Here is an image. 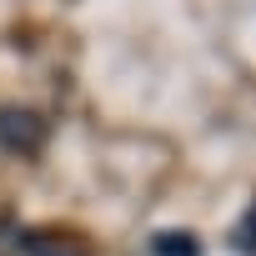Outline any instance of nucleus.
Instances as JSON below:
<instances>
[{"mask_svg":"<svg viewBox=\"0 0 256 256\" xmlns=\"http://www.w3.org/2000/svg\"><path fill=\"white\" fill-rule=\"evenodd\" d=\"M0 146L16 151V156H36L46 146V120L26 106H6L0 110Z\"/></svg>","mask_w":256,"mask_h":256,"instance_id":"2","label":"nucleus"},{"mask_svg":"<svg viewBox=\"0 0 256 256\" xmlns=\"http://www.w3.org/2000/svg\"><path fill=\"white\" fill-rule=\"evenodd\" d=\"M0 256H86L80 241L60 231H30V226H0Z\"/></svg>","mask_w":256,"mask_h":256,"instance_id":"1","label":"nucleus"},{"mask_svg":"<svg viewBox=\"0 0 256 256\" xmlns=\"http://www.w3.org/2000/svg\"><path fill=\"white\" fill-rule=\"evenodd\" d=\"M151 256H201V246L186 231H161V236H151Z\"/></svg>","mask_w":256,"mask_h":256,"instance_id":"3","label":"nucleus"},{"mask_svg":"<svg viewBox=\"0 0 256 256\" xmlns=\"http://www.w3.org/2000/svg\"><path fill=\"white\" fill-rule=\"evenodd\" d=\"M231 246L241 251V256H256V196H251V206L236 216V231H231Z\"/></svg>","mask_w":256,"mask_h":256,"instance_id":"4","label":"nucleus"}]
</instances>
